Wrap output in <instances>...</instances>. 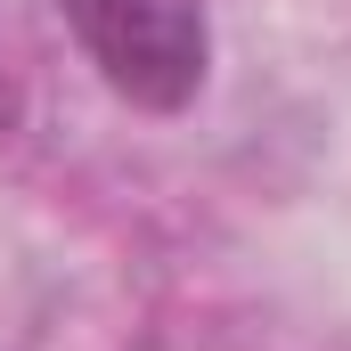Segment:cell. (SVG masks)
Returning a JSON list of instances; mask_svg holds the SVG:
<instances>
[{"label":"cell","mask_w":351,"mask_h":351,"mask_svg":"<svg viewBox=\"0 0 351 351\" xmlns=\"http://www.w3.org/2000/svg\"><path fill=\"white\" fill-rule=\"evenodd\" d=\"M16 131V82H8V66H0V139Z\"/></svg>","instance_id":"obj_2"},{"label":"cell","mask_w":351,"mask_h":351,"mask_svg":"<svg viewBox=\"0 0 351 351\" xmlns=\"http://www.w3.org/2000/svg\"><path fill=\"white\" fill-rule=\"evenodd\" d=\"M58 16L74 25L98 82L114 98H131L139 114L196 106V90L213 74L204 0H58Z\"/></svg>","instance_id":"obj_1"}]
</instances>
